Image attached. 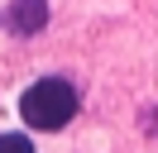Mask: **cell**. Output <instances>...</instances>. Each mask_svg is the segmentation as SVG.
<instances>
[{
	"instance_id": "cell-1",
	"label": "cell",
	"mask_w": 158,
	"mask_h": 153,
	"mask_svg": "<svg viewBox=\"0 0 158 153\" xmlns=\"http://www.w3.org/2000/svg\"><path fill=\"white\" fill-rule=\"evenodd\" d=\"M19 115L29 129H62L77 115V86L62 76H43L19 96Z\"/></svg>"
},
{
	"instance_id": "cell-2",
	"label": "cell",
	"mask_w": 158,
	"mask_h": 153,
	"mask_svg": "<svg viewBox=\"0 0 158 153\" xmlns=\"http://www.w3.org/2000/svg\"><path fill=\"white\" fill-rule=\"evenodd\" d=\"M5 24H10L19 38L39 34V29L48 24V0H10V14H5Z\"/></svg>"
},
{
	"instance_id": "cell-3",
	"label": "cell",
	"mask_w": 158,
	"mask_h": 153,
	"mask_svg": "<svg viewBox=\"0 0 158 153\" xmlns=\"http://www.w3.org/2000/svg\"><path fill=\"white\" fill-rule=\"evenodd\" d=\"M0 153H34L29 134H0Z\"/></svg>"
},
{
	"instance_id": "cell-4",
	"label": "cell",
	"mask_w": 158,
	"mask_h": 153,
	"mask_svg": "<svg viewBox=\"0 0 158 153\" xmlns=\"http://www.w3.org/2000/svg\"><path fill=\"white\" fill-rule=\"evenodd\" d=\"M144 129H148V134H153V139H158V110H148V120H144Z\"/></svg>"
}]
</instances>
